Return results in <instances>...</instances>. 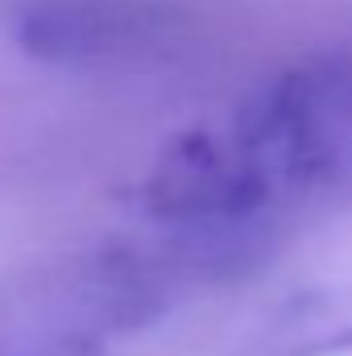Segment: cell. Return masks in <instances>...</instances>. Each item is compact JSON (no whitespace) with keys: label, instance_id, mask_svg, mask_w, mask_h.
<instances>
[{"label":"cell","instance_id":"6da1fadb","mask_svg":"<svg viewBox=\"0 0 352 356\" xmlns=\"http://www.w3.org/2000/svg\"><path fill=\"white\" fill-rule=\"evenodd\" d=\"M228 141L269 203L352 182V42L269 79L237 112Z\"/></svg>","mask_w":352,"mask_h":356},{"label":"cell","instance_id":"7a4b0ae2","mask_svg":"<svg viewBox=\"0 0 352 356\" xmlns=\"http://www.w3.org/2000/svg\"><path fill=\"white\" fill-rule=\"evenodd\" d=\"M182 38V13L166 0H33L17 42L54 67H137Z\"/></svg>","mask_w":352,"mask_h":356},{"label":"cell","instance_id":"3957f363","mask_svg":"<svg viewBox=\"0 0 352 356\" xmlns=\"http://www.w3.org/2000/svg\"><path fill=\"white\" fill-rule=\"evenodd\" d=\"M352 353V277L311 286L273 307L224 356H340Z\"/></svg>","mask_w":352,"mask_h":356}]
</instances>
